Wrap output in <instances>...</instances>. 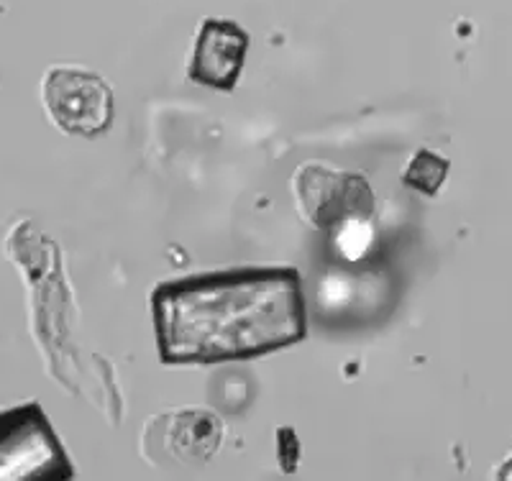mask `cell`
Returning <instances> with one entry per match:
<instances>
[{
	"mask_svg": "<svg viewBox=\"0 0 512 481\" xmlns=\"http://www.w3.org/2000/svg\"><path fill=\"white\" fill-rule=\"evenodd\" d=\"M70 458L39 405L0 412V479H70Z\"/></svg>",
	"mask_w": 512,
	"mask_h": 481,
	"instance_id": "3",
	"label": "cell"
},
{
	"mask_svg": "<svg viewBox=\"0 0 512 481\" xmlns=\"http://www.w3.org/2000/svg\"><path fill=\"white\" fill-rule=\"evenodd\" d=\"M448 169H451V162L443 154L431 149H418L402 172V185L420 192L425 198H436L441 187L446 185Z\"/></svg>",
	"mask_w": 512,
	"mask_h": 481,
	"instance_id": "7",
	"label": "cell"
},
{
	"mask_svg": "<svg viewBox=\"0 0 512 481\" xmlns=\"http://www.w3.org/2000/svg\"><path fill=\"white\" fill-rule=\"evenodd\" d=\"M159 361H251L308 336L303 277L292 267H236L164 279L152 290Z\"/></svg>",
	"mask_w": 512,
	"mask_h": 481,
	"instance_id": "1",
	"label": "cell"
},
{
	"mask_svg": "<svg viewBox=\"0 0 512 481\" xmlns=\"http://www.w3.org/2000/svg\"><path fill=\"white\" fill-rule=\"evenodd\" d=\"M372 236V221H349L333 233L338 251L349 261H356L367 254L369 244H372Z\"/></svg>",
	"mask_w": 512,
	"mask_h": 481,
	"instance_id": "8",
	"label": "cell"
},
{
	"mask_svg": "<svg viewBox=\"0 0 512 481\" xmlns=\"http://www.w3.org/2000/svg\"><path fill=\"white\" fill-rule=\"evenodd\" d=\"M41 100L54 126L85 139L105 134L116 113L108 82L80 67H52L41 82Z\"/></svg>",
	"mask_w": 512,
	"mask_h": 481,
	"instance_id": "4",
	"label": "cell"
},
{
	"mask_svg": "<svg viewBox=\"0 0 512 481\" xmlns=\"http://www.w3.org/2000/svg\"><path fill=\"white\" fill-rule=\"evenodd\" d=\"M297 213L315 231L336 233L349 221H372L377 200L361 172L333 169L320 162H305L292 174Z\"/></svg>",
	"mask_w": 512,
	"mask_h": 481,
	"instance_id": "2",
	"label": "cell"
},
{
	"mask_svg": "<svg viewBox=\"0 0 512 481\" xmlns=\"http://www.w3.org/2000/svg\"><path fill=\"white\" fill-rule=\"evenodd\" d=\"M223 443V423L205 410L164 412L146 423L141 448L149 461L175 464H205Z\"/></svg>",
	"mask_w": 512,
	"mask_h": 481,
	"instance_id": "5",
	"label": "cell"
},
{
	"mask_svg": "<svg viewBox=\"0 0 512 481\" xmlns=\"http://www.w3.org/2000/svg\"><path fill=\"white\" fill-rule=\"evenodd\" d=\"M246 52H249V34L236 21L205 18L187 64V75L198 85L231 93L244 72Z\"/></svg>",
	"mask_w": 512,
	"mask_h": 481,
	"instance_id": "6",
	"label": "cell"
}]
</instances>
